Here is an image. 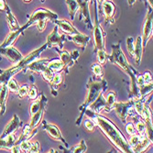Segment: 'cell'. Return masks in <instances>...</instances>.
<instances>
[{
    "label": "cell",
    "mask_w": 153,
    "mask_h": 153,
    "mask_svg": "<svg viewBox=\"0 0 153 153\" xmlns=\"http://www.w3.org/2000/svg\"><path fill=\"white\" fill-rule=\"evenodd\" d=\"M91 119L95 122L96 126L118 150L124 153H133L128 141L112 121L100 114H95Z\"/></svg>",
    "instance_id": "1"
},
{
    "label": "cell",
    "mask_w": 153,
    "mask_h": 153,
    "mask_svg": "<svg viewBox=\"0 0 153 153\" xmlns=\"http://www.w3.org/2000/svg\"><path fill=\"white\" fill-rule=\"evenodd\" d=\"M107 60L110 62H112L113 64L118 66L125 74H126L128 76H129L130 82H131V92H132L133 97L134 98H137L138 97V88L137 86V82H136L137 73L128 62L127 58L125 56V53L121 49L120 43L112 45V52H111L109 56L107 55Z\"/></svg>",
    "instance_id": "2"
},
{
    "label": "cell",
    "mask_w": 153,
    "mask_h": 153,
    "mask_svg": "<svg viewBox=\"0 0 153 153\" xmlns=\"http://www.w3.org/2000/svg\"><path fill=\"white\" fill-rule=\"evenodd\" d=\"M107 87V82L104 79H100V81H94L92 78L89 79L87 82V89L88 93L85 97V100L83 102L81 106L79 107L80 110V116L76 119L75 125L76 126H80L81 122L82 120V117L85 116V111L88 108V106L97 98L101 93H103Z\"/></svg>",
    "instance_id": "3"
},
{
    "label": "cell",
    "mask_w": 153,
    "mask_h": 153,
    "mask_svg": "<svg viewBox=\"0 0 153 153\" xmlns=\"http://www.w3.org/2000/svg\"><path fill=\"white\" fill-rule=\"evenodd\" d=\"M44 49L45 48L43 46H41L36 49L35 51H31L27 57L25 58L23 57V59L20 62H19L17 64H14L12 67L7 68L6 70H0V85H7L10 78H12L14 75L19 73L20 71H22L23 69H25L30 62L39 59V55L44 51Z\"/></svg>",
    "instance_id": "4"
},
{
    "label": "cell",
    "mask_w": 153,
    "mask_h": 153,
    "mask_svg": "<svg viewBox=\"0 0 153 153\" xmlns=\"http://www.w3.org/2000/svg\"><path fill=\"white\" fill-rule=\"evenodd\" d=\"M58 19V15L56 13H54L53 11L47 9V8H39L36 11H34L32 13V15L30 16L29 21H27L25 25L27 26V27H30L31 25L37 24V27L38 30L39 32H43L47 22L50 21H54Z\"/></svg>",
    "instance_id": "5"
},
{
    "label": "cell",
    "mask_w": 153,
    "mask_h": 153,
    "mask_svg": "<svg viewBox=\"0 0 153 153\" xmlns=\"http://www.w3.org/2000/svg\"><path fill=\"white\" fill-rule=\"evenodd\" d=\"M93 30H94V51L98 50H105V34L101 27L98 19V14L95 10L94 14V23L93 24Z\"/></svg>",
    "instance_id": "6"
},
{
    "label": "cell",
    "mask_w": 153,
    "mask_h": 153,
    "mask_svg": "<svg viewBox=\"0 0 153 153\" xmlns=\"http://www.w3.org/2000/svg\"><path fill=\"white\" fill-rule=\"evenodd\" d=\"M134 106V99H130V101L128 102H115L113 106H112V110H114L117 117L120 119V121L122 123H126L127 122V118L130 114V111L133 109Z\"/></svg>",
    "instance_id": "7"
},
{
    "label": "cell",
    "mask_w": 153,
    "mask_h": 153,
    "mask_svg": "<svg viewBox=\"0 0 153 153\" xmlns=\"http://www.w3.org/2000/svg\"><path fill=\"white\" fill-rule=\"evenodd\" d=\"M153 17H152V7H149L146 20L143 25V33H142V45L145 48L149 42V40L152 37V25H153Z\"/></svg>",
    "instance_id": "8"
},
{
    "label": "cell",
    "mask_w": 153,
    "mask_h": 153,
    "mask_svg": "<svg viewBox=\"0 0 153 153\" xmlns=\"http://www.w3.org/2000/svg\"><path fill=\"white\" fill-rule=\"evenodd\" d=\"M65 39H66V36L63 35V34L61 35V34L58 33V27L56 26V27H54L53 30L47 37L46 44L48 45V48L58 47V49L62 50L63 49V43H64Z\"/></svg>",
    "instance_id": "9"
},
{
    "label": "cell",
    "mask_w": 153,
    "mask_h": 153,
    "mask_svg": "<svg viewBox=\"0 0 153 153\" xmlns=\"http://www.w3.org/2000/svg\"><path fill=\"white\" fill-rule=\"evenodd\" d=\"M0 54L5 58L8 59L14 64H17L19 62H20L23 59L22 54L13 45L0 47Z\"/></svg>",
    "instance_id": "10"
},
{
    "label": "cell",
    "mask_w": 153,
    "mask_h": 153,
    "mask_svg": "<svg viewBox=\"0 0 153 153\" xmlns=\"http://www.w3.org/2000/svg\"><path fill=\"white\" fill-rule=\"evenodd\" d=\"M41 122H42L43 129L51 136V138H53V140H57V141L62 142L66 148L69 147L67 141L64 140V137H62V133H61V131L57 126H55V125H52V124H49L46 121H41Z\"/></svg>",
    "instance_id": "11"
},
{
    "label": "cell",
    "mask_w": 153,
    "mask_h": 153,
    "mask_svg": "<svg viewBox=\"0 0 153 153\" xmlns=\"http://www.w3.org/2000/svg\"><path fill=\"white\" fill-rule=\"evenodd\" d=\"M88 108H90L95 114H100L102 111H105V112L111 111V108L107 105L105 98L104 97V92L97 96V98L88 106Z\"/></svg>",
    "instance_id": "12"
},
{
    "label": "cell",
    "mask_w": 153,
    "mask_h": 153,
    "mask_svg": "<svg viewBox=\"0 0 153 153\" xmlns=\"http://www.w3.org/2000/svg\"><path fill=\"white\" fill-rule=\"evenodd\" d=\"M79 7L82 12V16L83 17V21H85V26L90 30H93V23L90 18V11H89V0H77Z\"/></svg>",
    "instance_id": "13"
},
{
    "label": "cell",
    "mask_w": 153,
    "mask_h": 153,
    "mask_svg": "<svg viewBox=\"0 0 153 153\" xmlns=\"http://www.w3.org/2000/svg\"><path fill=\"white\" fill-rule=\"evenodd\" d=\"M102 10L103 14L105 18L106 23L109 24H113L115 22L114 15H115V11H116V7L113 2L109 1V0H105L102 3Z\"/></svg>",
    "instance_id": "14"
},
{
    "label": "cell",
    "mask_w": 153,
    "mask_h": 153,
    "mask_svg": "<svg viewBox=\"0 0 153 153\" xmlns=\"http://www.w3.org/2000/svg\"><path fill=\"white\" fill-rule=\"evenodd\" d=\"M21 126V121L19 119V117H18V115H14L13 118L8 122V124L5 127L2 134L0 135V138L2 137H7V135H10V134H13L15 133Z\"/></svg>",
    "instance_id": "15"
},
{
    "label": "cell",
    "mask_w": 153,
    "mask_h": 153,
    "mask_svg": "<svg viewBox=\"0 0 153 153\" xmlns=\"http://www.w3.org/2000/svg\"><path fill=\"white\" fill-rule=\"evenodd\" d=\"M53 22L58 27H60L65 35L71 36V35H74V34L79 33V31L74 27V25L71 24V22L67 21L66 19H60V20L56 19V20H54Z\"/></svg>",
    "instance_id": "16"
},
{
    "label": "cell",
    "mask_w": 153,
    "mask_h": 153,
    "mask_svg": "<svg viewBox=\"0 0 153 153\" xmlns=\"http://www.w3.org/2000/svg\"><path fill=\"white\" fill-rule=\"evenodd\" d=\"M49 59H37L30 62L26 68L29 71L36 73V74H41L48 66L49 63Z\"/></svg>",
    "instance_id": "17"
},
{
    "label": "cell",
    "mask_w": 153,
    "mask_h": 153,
    "mask_svg": "<svg viewBox=\"0 0 153 153\" xmlns=\"http://www.w3.org/2000/svg\"><path fill=\"white\" fill-rule=\"evenodd\" d=\"M55 50H56L58 51V53L60 54V59H61V61L62 62V63L64 65V68H63L62 71H65V74H67L69 73V70H70V68L72 66H74V64L75 63V62L73 60L71 54L69 53L67 51H65L63 49L61 50V49H58V48H56Z\"/></svg>",
    "instance_id": "18"
},
{
    "label": "cell",
    "mask_w": 153,
    "mask_h": 153,
    "mask_svg": "<svg viewBox=\"0 0 153 153\" xmlns=\"http://www.w3.org/2000/svg\"><path fill=\"white\" fill-rule=\"evenodd\" d=\"M68 39H70L72 41H74V42L80 48H82V50H85L89 41L91 39V38L87 35H85V34H82L81 32L77 33V34H74V35H71L68 37Z\"/></svg>",
    "instance_id": "19"
},
{
    "label": "cell",
    "mask_w": 153,
    "mask_h": 153,
    "mask_svg": "<svg viewBox=\"0 0 153 153\" xmlns=\"http://www.w3.org/2000/svg\"><path fill=\"white\" fill-rule=\"evenodd\" d=\"M26 29H27V27L26 25H24L23 27H20L19 30H14V31H11V32L8 34V36L6 38V39H5L4 42H3L1 45H0V47H6V46L13 45L14 43H15V41L18 39V38L23 33V31H24Z\"/></svg>",
    "instance_id": "20"
},
{
    "label": "cell",
    "mask_w": 153,
    "mask_h": 153,
    "mask_svg": "<svg viewBox=\"0 0 153 153\" xmlns=\"http://www.w3.org/2000/svg\"><path fill=\"white\" fill-rule=\"evenodd\" d=\"M143 45H142V38L141 36H137L136 40H135V44H134V59L135 62L140 65L141 59H142V54H143Z\"/></svg>",
    "instance_id": "21"
},
{
    "label": "cell",
    "mask_w": 153,
    "mask_h": 153,
    "mask_svg": "<svg viewBox=\"0 0 153 153\" xmlns=\"http://www.w3.org/2000/svg\"><path fill=\"white\" fill-rule=\"evenodd\" d=\"M47 101L48 100L46 98V96L44 95V94H41L39 97H37V98L34 100V102L30 105V116L37 113L42 106H46L47 105Z\"/></svg>",
    "instance_id": "22"
},
{
    "label": "cell",
    "mask_w": 153,
    "mask_h": 153,
    "mask_svg": "<svg viewBox=\"0 0 153 153\" xmlns=\"http://www.w3.org/2000/svg\"><path fill=\"white\" fill-rule=\"evenodd\" d=\"M63 79H62V73H55L51 81L49 82L50 83V87H51V94L52 95L54 96H57V92H58V89L61 85V83L62 82Z\"/></svg>",
    "instance_id": "23"
},
{
    "label": "cell",
    "mask_w": 153,
    "mask_h": 153,
    "mask_svg": "<svg viewBox=\"0 0 153 153\" xmlns=\"http://www.w3.org/2000/svg\"><path fill=\"white\" fill-rule=\"evenodd\" d=\"M151 144H152V141L147 137V135H144V136H142L140 141L138 142V143L132 149V151L135 152V153L144 152L145 150L148 149V148H149Z\"/></svg>",
    "instance_id": "24"
},
{
    "label": "cell",
    "mask_w": 153,
    "mask_h": 153,
    "mask_svg": "<svg viewBox=\"0 0 153 153\" xmlns=\"http://www.w3.org/2000/svg\"><path fill=\"white\" fill-rule=\"evenodd\" d=\"M8 88L7 85H3L0 87V115H4L6 112L7 99L8 96Z\"/></svg>",
    "instance_id": "25"
},
{
    "label": "cell",
    "mask_w": 153,
    "mask_h": 153,
    "mask_svg": "<svg viewBox=\"0 0 153 153\" xmlns=\"http://www.w3.org/2000/svg\"><path fill=\"white\" fill-rule=\"evenodd\" d=\"M7 14V24L9 26V29L11 31H14V30H17L19 29V25L15 18V16L13 15L12 12L10 11V8L8 7L7 5H6V7H5V10H4Z\"/></svg>",
    "instance_id": "26"
},
{
    "label": "cell",
    "mask_w": 153,
    "mask_h": 153,
    "mask_svg": "<svg viewBox=\"0 0 153 153\" xmlns=\"http://www.w3.org/2000/svg\"><path fill=\"white\" fill-rule=\"evenodd\" d=\"M37 133V129L36 128H31L30 125H26L24 127L23 132L20 136V137L16 141V145H19L20 142H22L23 140H30L32 137H34Z\"/></svg>",
    "instance_id": "27"
},
{
    "label": "cell",
    "mask_w": 153,
    "mask_h": 153,
    "mask_svg": "<svg viewBox=\"0 0 153 153\" xmlns=\"http://www.w3.org/2000/svg\"><path fill=\"white\" fill-rule=\"evenodd\" d=\"M46 110V106H42L37 113H35L34 115L30 116V126L31 128H36L39 125L42 121V117L44 115V112Z\"/></svg>",
    "instance_id": "28"
},
{
    "label": "cell",
    "mask_w": 153,
    "mask_h": 153,
    "mask_svg": "<svg viewBox=\"0 0 153 153\" xmlns=\"http://www.w3.org/2000/svg\"><path fill=\"white\" fill-rule=\"evenodd\" d=\"M17 141V137L15 136V133L7 135L5 137L0 138V149H11L14 145H15Z\"/></svg>",
    "instance_id": "29"
},
{
    "label": "cell",
    "mask_w": 153,
    "mask_h": 153,
    "mask_svg": "<svg viewBox=\"0 0 153 153\" xmlns=\"http://www.w3.org/2000/svg\"><path fill=\"white\" fill-rule=\"evenodd\" d=\"M66 4H67V7H68L69 14H70V16H71V19L74 20L76 13L80 9L77 0H66Z\"/></svg>",
    "instance_id": "30"
},
{
    "label": "cell",
    "mask_w": 153,
    "mask_h": 153,
    "mask_svg": "<svg viewBox=\"0 0 153 153\" xmlns=\"http://www.w3.org/2000/svg\"><path fill=\"white\" fill-rule=\"evenodd\" d=\"M48 68H50L51 70L55 74V73H60L63 70L64 65L61 59H54L52 61H50L48 63Z\"/></svg>",
    "instance_id": "31"
},
{
    "label": "cell",
    "mask_w": 153,
    "mask_h": 153,
    "mask_svg": "<svg viewBox=\"0 0 153 153\" xmlns=\"http://www.w3.org/2000/svg\"><path fill=\"white\" fill-rule=\"evenodd\" d=\"M153 85L152 82H145L143 85H141L138 88V97H147L149 94H152Z\"/></svg>",
    "instance_id": "32"
},
{
    "label": "cell",
    "mask_w": 153,
    "mask_h": 153,
    "mask_svg": "<svg viewBox=\"0 0 153 153\" xmlns=\"http://www.w3.org/2000/svg\"><path fill=\"white\" fill-rule=\"evenodd\" d=\"M92 72L94 73V76L97 78L103 79L104 77V69L103 66L99 63H94L92 65Z\"/></svg>",
    "instance_id": "33"
},
{
    "label": "cell",
    "mask_w": 153,
    "mask_h": 153,
    "mask_svg": "<svg viewBox=\"0 0 153 153\" xmlns=\"http://www.w3.org/2000/svg\"><path fill=\"white\" fill-rule=\"evenodd\" d=\"M86 150H87L86 143H85V140H82L78 145H76V146L73 147V148L70 149V151H69V152H72V153H76V152L83 153V152H86Z\"/></svg>",
    "instance_id": "34"
},
{
    "label": "cell",
    "mask_w": 153,
    "mask_h": 153,
    "mask_svg": "<svg viewBox=\"0 0 153 153\" xmlns=\"http://www.w3.org/2000/svg\"><path fill=\"white\" fill-rule=\"evenodd\" d=\"M7 86L8 88V91L9 92H12L14 94H18L19 93V83L18 82L14 79L13 77L10 78L7 83Z\"/></svg>",
    "instance_id": "35"
},
{
    "label": "cell",
    "mask_w": 153,
    "mask_h": 153,
    "mask_svg": "<svg viewBox=\"0 0 153 153\" xmlns=\"http://www.w3.org/2000/svg\"><path fill=\"white\" fill-rule=\"evenodd\" d=\"M96 56H97V62L99 64L104 65L107 61V53L105 50H98L96 51Z\"/></svg>",
    "instance_id": "36"
},
{
    "label": "cell",
    "mask_w": 153,
    "mask_h": 153,
    "mask_svg": "<svg viewBox=\"0 0 153 153\" xmlns=\"http://www.w3.org/2000/svg\"><path fill=\"white\" fill-rule=\"evenodd\" d=\"M105 101H106L107 105L111 108V110H112V106H113L114 103L117 101V94H116V92H113V91L109 92L107 94L106 97H105Z\"/></svg>",
    "instance_id": "37"
},
{
    "label": "cell",
    "mask_w": 153,
    "mask_h": 153,
    "mask_svg": "<svg viewBox=\"0 0 153 153\" xmlns=\"http://www.w3.org/2000/svg\"><path fill=\"white\" fill-rule=\"evenodd\" d=\"M136 131L137 132V134H140V136H144L146 135V126L145 123L142 121H137L136 122Z\"/></svg>",
    "instance_id": "38"
},
{
    "label": "cell",
    "mask_w": 153,
    "mask_h": 153,
    "mask_svg": "<svg viewBox=\"0 0 153 153\" xmlns=\"http://www.w3.org/2000/svg\"><path fill=\"white\" fill-rule=\"evenodd\" d=\"M134 44H135L134 38L133 37H128L127 39V48H128V51L130 54L131 57L134 56Z\"/></svg>",
    "instance_id": "39"
},
{
    "label": "cell",
    "mask_w": 153,
    "mask_h": 153,
    "mask_svg": "<svg viewBox=\"0 0 153 153\" xmlns=\"http://www.w3.org/2000/svg\"><path fill=\"white\" fill-rule=\"evenodd\" d=\"M41 74H42V77H43V79L45 81H47L48 82H50L51 81L53 75H54V73L51 70L50 68H48V66H47V68L45 69V70L42 73H41Z\"/></svg>",
    "instance_id": "40"
},
{
    "label": "cell",
    "mask_w": 153,
    "mask_h": 153,
    "mask_svg": "<svg viewBox=\"0 0 153 153\" xmlns=\"http://www.w3.org/2000/svg\"><path fill=\"white\" fill-rule=\"evenodd\" d=\"M141 137H142V136H140V134H137V133L132 135V137H130V140H129V142H128L130 147H131V149H133L138 142L140 141Z\"/></svg>",
    "instance_id": "41"
},
{
    "label": "cell",
    "mask_w": 153,
    "mask_h": 153,
    "mask_svg": "<svg viewBox=\"0 0 153 153\" xmlns=\"http://www.w3.org/2000/svg\"><path fill=\"white\" fill-rule=\"evenodd\" d=\"M20 148L21 152H29L30 146H31V141L30 140H23L22 142H20V144L19 145Z\"/></svg>",
    "instance_id": "42"
},
{
    "label": "cell",
    "mask_w": 153,
    "mask_h": 153,
    "mask_svg": "<svg viewBox=\"0 0 153 153\" xmlns=\"http://www.w3.org/2000/svg\"><path fill=\"white\" fill-rule=\"evenodd\" d=\"M95 127H96V124H95V122L93 119H91V118L88 117V119H85V128L88 131H94V128H95Z\"/></svg>",
    "instance_id": "43"
},
{
    "label": "cell",
    "mask_w": 153,
    "mask_h": 153,
    "mask_svg": "<svg viewBox=\"0 0 153 153\" xmlns=\"http://www.w3.org/2000/svg\"><path fill=\"white\" fill-rule=\"evenodd\" d=\"M27 96L30 100H35L38 97V89L35 85H31L29 89V93H27Z\"/></svg>",
    "instance_id": "44"
},
{
    "label": "cell",
    "mask_w": 153,
    "mask_h": 153,
    "mask_svg": "<svg viewBox=\"0 0 153 153\" xmlns=\"http://www.w3.org/2000/svg\"><path fill=\"white\" fill-rule=\"evenodd\" d=\"M29 89H30V87H29V85H21L19 87L18 94H19V96L20 97V98H24L25 96L27 95Z\"/></svg>",
    "instance_id": "45"
},
{
    "label": "cell",
    "mask_w": 153,
    "mask_h": 153,
    "mask_svg": "<svg viewBox=\"0 0 153 153\" xmlns=\"http://www.w3.org/2000/svg\"><path fill=\"white\" fill-rule=\"evenodd\" d=\"M40 150V145L39 143V141H33L31 142V146L30 149V153H38Z\"/></svg>",
    "instance_id": "46"
},
{
    "label": "cell",
    "mask_w": 153,
    "mask_h": 153,
    "mask_svg": "<svg viewBox=\"0 0 153 153\" xmlns=\"http://www.w3.org/2000/svg\"><path fill=\"white\" fill-rule=\"evenodd\" d=\"M126 131H127V133H128V135H130V136H132V135H134V134L137 133L136 128H135L134 125H133L132 123L127 124V126H126Z\"/></svg>",
    "instance_id": "47"
},
{
    "label": "cell",
    "mask_w": 153,
    "mask_h": 153,
    "mask_svg": "<svg viewBox=\"0 0 153 153\" xmlns=\"http://www.w3.org/2000/svg\"><path fill=\"white\" fill-rule=\"evenodd\" d=\"M142 76H143V79H144V82H152V75H151L150 72H146Z\"/></svg>",
    "instance_id": "48"
},
{
    "label": "cell",
    "mask_w": 153,
    "mask_h": 153,
    "mask_svg": "<svg viewBox=\"0 0 153 153\" xmlns=\"http://www.w3.org/2000/svg\"><path fill=\"white\" fill-rule=\"evenodd\" d=\"M71 56H72L73 60L76 62V61H77L78 58H79V51H74L71 53Z\"/></svg>",
    "instance_id": "49"
},
{
    "label": "cell",
    "mask_w": 153,
    "mask_h": 153,
    "mask_svg": "<svg viewBox=\"0 0 153 153\" xmlns=\"http://www.w3.org/2000/svg\"><path fill=\"white\" fill-rule=\"evenodd\" d=\"M10 150H11V152H13V153H18V152H21V150H20V148H19V145H14L11 149H10Z\"/></svg>",
    "instance_id": "50"
},
{
    "label": "cell",
    "mask_w": 153,
    "mask_h": 153,
    "mask_svg": "<svg viewBox=\"0 0 153 153\" xmlns=\"http://www.w3.org/2000/svg\"><path fill=\"white\" fill-rule=\"evenodd\" d=\"M6 1L5 0H0V11H4L5 10V7H6Z\"/></svg>",
    "instance_id": "51"
},
{
    "label": "cell",
    "mask_w": 153,
    "mask_h": 153,
    "mask_svg": "<svg viewBox=\"0 0 153 153\" xmlns=\"http://www.w3.org/2000/svg\"><path fill=\"white\" fill-rule=\"evenodd\" d=\"M128 5L129 6H133L134 3L136 2V0H128Z\"/></svg>",
    "instance_id": "52"
},
{
    "label": "cell",
    "mask_w": 153,
    "mask_h": 153,
    "mask_svg": "<svg viewBox=\"0 0 153 153\" xmlns=\"http://www.w3.org/2000/svg\"><path fill=\"white\" fill-rule=\"evenodd\" d=\"M146 1H148V2H149V7H152V0H146Z\"/></svg>",
    "instance_id": "53"
},
{
    "label": "cell",
    "mask_w": 153,
    "mask_h": 153,
    "mask_svg": "<svg viewBox=\"0 0 153 153\" xmlns=\"http://www.w3.org/2000/svg\"><path fill=\"white\" fill-rule=\"evenodd\" d=\"M105 1V0H97V2H98V4L99 5H102V3Z\"/></svg>",
    "instance_id": "54"
},
{
    "label": "cell",
    "mask_w": 153,
    "mask_h": 153,
    "mask_svg": "<svg viewBox=\"0 0 153 153\" xmlns=\"http://www.w3.org/2000/svg\"><path fill=\"white\" fill-rule=\"evenodd\" d=\"M23 1H24L25 3H30V2L31 1V0H23Z\"/></svg>",
    "instance_id": "55"
},
{
    "label": "cell",
    "mask_w": 153,
    "mask_h": 153,
    "mask_svg": "<svg viewBox=\"0 0 153 153\" xmlns=\"http://www.w3.org/2000/svg\"><path fill=\"white\" fill-rule=\"evenodd\" d=\"M41 1H42V2H44V1H45V0H41Z\"/></svg>",
    "instance_id": "56"
},
{
    "label": "cell",
    "mask_w": 153,
    "mask_h": 153,
    "mask_svg": "<svg viewBox=\"0 0 153 153\" xmlns=\"http://www.w3.org/2000/svg\"><path fill=\"white\" fill-rule=\"evenodd\" d=\"M89 1H91V0H89Z\"/></svg>",
    "instance_id": "57"
}]
</instances>
